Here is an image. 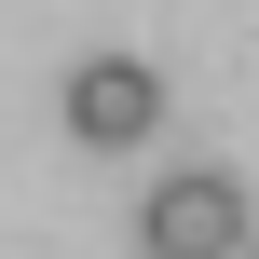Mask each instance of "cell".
Returning a JSON list of instances; mask_svg holds the SVG:
<instances>
[{
	"instance_id": "obj_2",
	"label": "cell",
	"mask_w": 259,
	"mask_h": 259,
	"mask_svg": "<svg viewBox=\"0 0 259 259\" xmlns=\"http://www.w3.org/2000/svg\"><path fill=\"white\" fill-rule=\"evenodd\" d=\"M150 123H164V68H137V55L68 68V137H82V150H137Z\"/></svg>"
},
{
	"instance_id": "obj_3",
	"label": "cell",
	"mask_w": 259,
	"mask_h": 259,
	"mask_svg": "<svg viewBox=\"0 0 259 259\" xmlns=\"http://www.w3.org/2000/svg\"><path fill=\"white\" fill-rule=\"evenodd\" d=\"M232 259H259V232H246V246H232Z\"/></svg>"
},
{
	"instance_id": "obj_1",
	"label": "cell",
	"mask_w": 259,
	"mask_h": 259,
	"mask_svg": "<svg viewBox=\"0 0 259 259\" xmlns=\"http://www.w3.org/2000/svg\"><path fill=\"white\" fill-rule=\"evenodd\" d=\"M150 259H232L246 246V178H219V164H191V178H164L150 191Z\"/></svg>"
}]
</instances>
